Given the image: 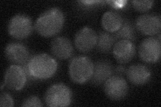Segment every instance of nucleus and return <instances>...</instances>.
I'll use <instances>...</instances> for the list:
<instances>
[{"mask_svg":"<svg viewBox=\"0 0 161 107\" xmlns=\"http://www.w3.org/2000/svg\"><path fill=\"white\" fill-rule=\"evenodd\" d=\"M64 15L58 8H50L40 14L34 24L36 32L44 38L53 37L58 34L63 28Z\"/></svg>","mask_w":161,"mask_h":107,"instance_id":"f257e3e1","label":"nucleus"},{"mask_svg":"<svg viewBox=\"0 0 161 107\" xmlns=\"http://www.w3.org/2000/svg\"><path fill=\"white\" fill-rule=\"evenodd\" d=\"M22 67L34 80H46L53 77L58 68L56 60L50 55L42 53L33 56Z\"/></svg>","mask_w":161,"mask_h":107,"instance_id":"f03ea898","label":"nucleus"},{"mask_svg":"<svg viewBox=\"0 0 161 107\" xmlns=\"http://www.w3.org/2000/svg\"><path fill=\"white\" fill-rule=\"evenodd\" d=\"M94 64L89 58L80 56L73 58L69 63V75L73 83L84 84L92 78Z\"/></svg>","mask_w":161,"mask_h":107,"instance_id":"7ed1b4c3","label":"nucleus"},{"mask_svg":"<svg viewBox=\"0 0 161 107\" xmlns=\"http://www.w3.org/2000/svg\"><path fill=\"white\" fill-rule=\"evenodd\" d=\"M72 91L67 85L57 83L47 90L44 96L46 104L50 107L68 106L72 103Z\"/></svg>","mask_w":161,"mask_h":107,"instance_id":"20e7f679","label":"nucleus"},{"mask_svg":"<svg viewBox=\"0 0 161 107\" xmlns=\"http://www.w3.org/2000/svg\"><path fill=\"white\" fill-rule=\"evenodd\" d=\"M8 30L9 34L15 39H26L33 31L32 19L27 15L17 14L10 19Z\"/></svg>","mask_w":161,"mask_h":107,"instance_id":"39448f33","label":"nucleus"},{"mask_svg":"<svg viewBox=\"0 0 161 107\" xmlns=\"http://www.w3.org/2000/svg\"><path fill=\"white\" fill-rule=\"evenodd\" d=\"M103 90L109 99L120 100L127 96L129 88L126 80L122 76L113 75L104 83Z\"/></svg>","mask_w":161,"mask_h":107,"instance_id":"423d86ee","label":"nucleus"},{"mask_svg":"<svg viewBox=\"0 0 161 107\" xmlns=\"http://www.w3.org/2000/svg\"><path fill=\"white\" fill-rule=\"evenodd\" d=\"M138 54L144 62L157 63L161 55L160 40L154 37L144 39L139 45Z\"/></svg>","mask_w":161,"mask_h":107,"instance_id":"0eeeda50","label":"nucleus"},{"mask_svg":"<svg viewBox=\"0 0 161 107\" xmlns=\"http://www.w3.org/2000/svg\"><path fill=\"white\" fill-rule=\"evenodd\" d=\"M135 27L144 35H153L160 33L161 18L156 13H146L140 16L136 20Z\"/></svg>","mask_w":161,"mask_h":107,"instance_id":"6e6552de","label":"nucleus"},{"mask_svg":"<svg viewBox=\"0 0 161 107\" xmlns=\"http://www.w3.org/2000/svg\"><path fill=\"white\" fill-rule=\"evenodd\" d=\"M27 76L23 68L19 65H11L6 70L3 83L8 88L14 91L22 90L27 82Z\"/></svg>","mask_w":161,"mask_h":107,"instance_id":"1a4fd4ad","label":"nucleus"},{"mask_svg":"<svg viewBox=\"0 0 161 107\" xmlns=\"http://www.w3.org/2000/svg\"><path fill=\"white\" fill-rule=\"evenodd\" d=\"M97 40V34L95 30L89 27H84L75 34L74 43L79 52L86 53L96 47Z\"/></svg>","mask_w":161,"mask_h":107,"instance_id":"9d476101","label":"nucleus"},{"mask_svg":"<svg viewBox=\"0 0 161 107\" xmlns=\"http://www.w3.org/2000/svg\"><path fill=\"white\" fill-rule=\"evenodd\" d=\"M4 53L7 60L14 65L22 66L30 59L28 48L19 42L9 43L5 48Z\"/></svg>","mask_w":161,"mask_h":107,"instance_id":"9b49d317","label":"nucleus"},{"mask_svg":"<svg viewBox=\"0 0 161 107\" xmlns=\"http://www.w3.org/2000/svg\"><path fill=\"white\" fill-rule=\"evenodd\" d=\"M114 57L119 64L130 62L136 55V49L134 42L126 40H122L115 43L112 49Z\"/></svg>","mask_w":161,"mask_h":107,"instance_id":"f8f14e48","label":"nucleus"},{"mask_svg":"<svg viewBox=\"0 0 161 107\" xmlns=\"http://www.w3.org/2000/svg\"><path fill=\"white\" fill-rule=\"evenodd\" d=\"M50 50L54 56L60 60L70 58L74 53V48L70 40L64 36H58L52 40Z\"/></svg>","mask_w":161,"mask_h":107,"instance_id":"ddd939ff","label":"nucleus"},{"mask_svg":"<svg viewBox=\"0 0 161 107\" xmlns=\"http://www.w3.org/2000/svg\"><path fill=\"white\" fill-rule=\"evenodd\" d=\"M114 73L113 66L108 60H99L94 64L93 72L90 83L95 86L103 84Z\"/></svg>","mask_w":161,"mask_h":107,"instance_id":"4468645a","label":"nucleus"},{"mask_svg":"<svg viewBox=\"0 0 161 107\" xmlns=\"http://www.w3.org/2000/svg\"><path fill=\"white\" fill-rule=\"evenodd\" d=\"M128 80L134 85L141 86L147 84L151 78V72L147 66L141 64H133L126 70Z\"/></svg>","mask_w":161,"mask_h":107,"instance_id":"2eb2a0df","label":"nucleus"},{"mask_svg":"<svg viewBox=\"0 0 161 107\" xmlns=\"http://www.w3.org/2000/svg\"><path fill=\"white\" fill-rule=\"evenodd\" d=\"M123 21L122 16L118 12L108 11L103 15L101 24L105 32L114 34L122 26Z\"/></svg>","mask_w":161,"mask_h":107,"instance_id":"dca6fc26","label":"nucleus"},{"mask_svg":"<svg viewBox=\"0 0 161 107\" xmlns=\"http://www.w3.org/2000/svg\"><path fill=\"white\" fill-rule=\"evenodd\" d=\"M116 42L114 34L105 31H100L97 34L96 48L99 52L108 54L112 51L114 45Z\"/></svg>","mask_w":161,"mask_h":107,"instance_id":"f3484780","label":"nucleus"},{"mask_svg":"<svg viewBox=\"0 0 161 107\" xmlns=\"http://www.w3.org/2000/svg\"><path fill=\"white\" fill-rule=\"evenodd\" d=\"M113 34L116 42L122 40H126L134 42L137 39L136 31L134 25L128 20H124L122 26Z\"/></svg>","mask_w":161,"mask_h":107,"instance_id":"a211bd4d","label":"nucleus"},{"mask_svg":"<svg viewBox=\"0 0 161 107\" xmlns=\"http://www.w3.org/2000/svg\"><path fill=\"white\" fill-rule=\"evenodd\" d=\"M133 8L139 12H147L153 7V1H132Z\"/></svg>","mask_w":161,"mask_h":107,"instance_id":"6ab92c4d","label":"nucleus"},{"mask_svg":"<svg viewBox=\"0 0 161 107\" xmlns=\"http://www.w3.org/2000/svg\"><path fill=\"white\" fill-rule=\"evenodd\" d=\"M24 107H31V106H37L41 107L43 106L42 101L36 96H31L28 98L26 99L22 105Z\"/></svg>","mask_w":161,"mask_h":107,"instance_id":"aec40b11","label":"nucleus"},{"mask_svg":"<svg viewBox=\"0 0 161 107\" xmlns=\"http://www.w3.org/2000/svg\"><path fill=\"white\" fill-rule=\"evenodd\" d=\"M14 105L12 96L7 93H2L0 96V106L12 107Z\"/></svg>","mask_w":161,"mask_h":107,"instance_id":"412c9836","label":"nucleus"},{"mask_svg":"<svg viewBox=\"0 0 161 107\" xmlns=\"http://www.w3.org/2000/svg\"><path fill=\"white\" fill-rule=\"evenodd\" d=\"M106 3H109L111 7H112L114 8H116L119 9L121 8H124L125 6V3H127V2H114V1H108Z\"/></svg>","mask_w":161,"mask_h":107,"instance_id":"4be33fe9","label":"nucleus"},{"mask_svg":"<svg viewBox=\"0 0 161 107\" xmlns=\"http://www.w3.org/2000/svg\"><path fill=\"white\" fill-rule=\"evenodd\" d=\"M126 70H127V68H125L124 66L119 65L114 69V72L116 74V75L122 76V74H124V73L126 72Z\"/></svg>","mask_w":161,"mask_h":107,"instance_id":"5701e85b","label":"nucleus"},{"mask_svg":"<svg viewBox=\"0 0 161 107\" xmlns=\"http://www.w3.org/2000/svg\"><path fill=\"white\" fill-rule=\"evenodd\" d=\"M103 2L102 1H81L79 2V3L83 4V6H94V4H97L99 3H102Z\"/></svg>","mask_w":161,"mask_h":107,"instance_id":"b1692460","label":"nucleus"}]
</instances>
